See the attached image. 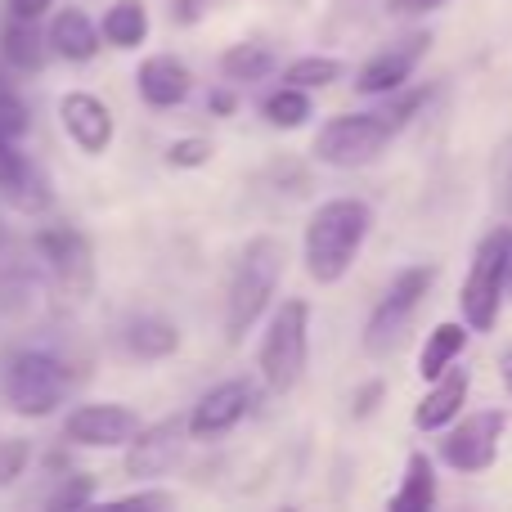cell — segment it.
Listing matches in <instances>:
<instances>
[{"instance_id":"cell-1","label":"cell","mask_w":512,"mask_h":512,"mask_svg":"<svg viewBox=\"0 0 512 512\" xmlns=\"http://www.w3.org/2000/svg\"><path fill=\"white\" fill-rule=\"evenodd\" d=\"M369 225H373V216L360 198H328V203H319L306 225V243H301L310 279L315 283L342 279L355 265V256H360V243H364V234H369Z\"/></svg>"},{"instance_id":"cell-2","label":"cell","mask_w":512,"mask_h":512,"mask_svg":"<svg viewBox=\"0 0 512 512\" xmlns=\"http://www.w3.org/2000/svg\"><path fill=\"white\" fill-rule=\"evenodd\" d=\"M283 261H288V252H283V243L274 234H261V239H252L243 248L239 265H234V279H230V310H225L230 342H239L256 319L265 315V306H270L274 288L283 279Z\"/></svg>"},{"instance_id":"cell-3","label":"cell","mask_w":512,"mask_h":512,"mask_svg":"<svg viewBox=\"0 0 512 512\" xmlns=\"http://www.w3.org/2000/svg\"><path fill=\"white\" fill-rule=\"evenodd\" d=\"M310 301H283L270 319V333L261 337V378L274 396H288L297 378L306 373L310 351Z\"/></svg>"},{"instance_id":"cell-4","label":"cell","mask_w":512,"mask_h":512,"mask_svg":"<svg viewBox=\"0 0 512 512\" xmlns=\"http://www.w3.org/2000/svg\"><path fill=\"white\" fill-rule=\"evenodd\" d=\"M0 387H5V400L14 414L45 418L68 396V369H63V360H54L50 351H18L14 360L5 364Z\"/></svg>"},{"instance_id":"cell-5","label":"cell","mask_w":512,"mask_h":512,"mask_svg":"<svg viewBox=\"0 0 512 512\" xmlns=\"http://www.w3.org/2000/svg\"><path fill=\"white\" fill-rule=\"evenodd\" d=\"M432 279H436L432 265H409V270H400L396 279L387 283V292L378 297V306H373V315H369V328H364V351L391 355L405 342V328H409V319L418 315V306H423Z\"/></svg>"},{"instance_id":"cell-6","label":"cell","mask_w":512,"mask_h":512,"mask_svg":"<svg viewBox=\"0 0 512 512\" xmlns=\"http://www.w3.org/2000/svg\"><path fill=\"white\" fill-rule=\"evenodd\" d=\"M400 126L387 113H342L315 135V158L328 167H364L391 144Z\"/></svg>"},{"instance_id":"cell-7","label":"cell","mask_w":512,"mask_h":512,"mask_svg":"<svg viewBox=\"0 0 512 512\" xmlns=\"http://www.w3.org/2000/svg\"><path fill=\"white\" fill-rule=\"evenodd\" d=\"M508 256H512V234L495 230L481 239L477 256H472V270L463 279V319L468 328L486 333L499 319V297H504V279H508Z\"/></svg>"},{"instance_id":"cell-8","label":"cell","mask_w":512,"mask_h":512,"mask_svg":"<svg viewBox=\"0 0 512 512\" xmlns=\"http://www.w3.org/2000/svg\"><path fill=\"white\" fill-rule=\"evenodd\" d=\"M499 436H504V414L499 409H481L454 423L441 441V459L454 472H486L499 454Z\"/></svg>"},{"instance_id":"cell-9","label":"cell","mask_w":512,"mask_h":512,"mask_svg":"<svg viewBox=\"0 0 512 512\" xmlns=\"http://www.w3.org/2000/svg\"><path fill=\"white\" fill-rule=\"evenodd\" d=\"M185 454V418H162L153 427H135L126 441V477L135 481H158Z\"/></svg>"},{"instance_id":"cell-10","label":"cell","mask_w":512,"mask_h":512,"mask_svg":"<svg viewBox=\"0 0 512 512\" xmlns=\"http://www.w3.org/2000/svg\"><path fill=\"white\" fill-rule=\"evenodd\" d=\"M135 427H140V418L126 405H81L63 423V441L86 445V450H117L135 436Z\"/></svg>"},{"instance_id":"cell-11","label":"cell","mask_w":512,"mask_h":512,"mask_svg":"<svg viewBox=\"0 0 512 512\" xmlns=\"http://www.w3.org/2000/svg\"><path fill=\"white\" fill-rule=\"evenodd\" d=\"M59 117L63 131L72 135L81 153H104L113 144V113H108L104 99L86 95V90H72V95L59 99Z\"/></svg>"},{"instance_id":"cell-12","label":"cell","mask_w":512,"mask_h":512,"mask_svg":"<svg viewBox=\"0 0 512 512\" xmlns=\"http://www.w3.org/2000/svg\"><path fill=\"white\" fill-rule=\"evenodd\" d=\"M0 198H9L18 212H45L50 207L45 176L27 162L18 140H0Z\"/></svg>"},{"instance_id":"cell-13","label":"cell","mask_w":512,"mask_h":512,"mask_svg":"<svg viewBox=\"0 0 512 512\" xmlns=\"http://www.w3.org/2000/svg\"><path fill=\"white\" fill-rule=\"evenodd\" d=\"M427 41H432V36H409V41L382 50L378 59H369L360 68V81H355V90H360V95H396V90L409 81L414 63L427 54Z\"/></svg>"},{"instance_id":"cell-14","label":"cell","mask_w":512,"mask_h":512,"mask_svg":"<svg viewBox=\"0 0 512 512\" xmlns=\"http://www.w3.org/2000/svg\"><path fill=\"white\" fill-rule=\"evenodd\" d=\"M248 409H252V382L248 378H234V382L212 387L203 400H198L189 427H194V436H221V432H230V427L239 423Z\"/></svg>"},{"instance_id":"cell-15","label":"cell","mask_w":512,"mask_h":512,"mask_svg":"<svg viewBox=\"0 0 512 512\" xmlns=\"http://www.w3.org/2000/svg\"><path fill=\"white\" fill-rule=\"evenodd\" d=\"M36 252L50 261V270L59 274L68 288H86L90 283V248L77 230L68 225H54V230H41L36 234Z\"/></svg>"},{"instance_id":"cell-16","label":"cell","mask_w":512,"mask_h":512,"mask_svg":"<svg viewBox=\"0 0 512 512\" xmlns=\"http://www.w3.org/2000/svg\"><path fill=\"white\" fill-rule=\"evenodd\" d=\"M135 81H140V99L153 108H176L189 99V86H194V77H189V68L180 59H171V54H153V59L140 63V72H135Z\"/></svg>"},{"instance_id":"cell-17","label":"cell","mask_w":512,"mask_h":512,"mask_svg":"<svg viewBox=\"0 0 512 512\" xmlns=\"http://www.w3.org/2000/svg\"><path fill=\"white\" fill-rule=\"evenodd\" d=\"M45 41H50V50L59 54V59L86 63V59H95V50H99V27L90 23L86 9H59L50 32H45Z\"/></svg>"},{"instance_id":"cell-18","label":"cell","mask_w":512,"mask_h":512,"mask_svg":"<svg viewBox=\"0 0 512 512\" xmlns=\"http://www.w3.org/2000/svg\"><path fill=\"white\" fill-rule=\"evenodd\" d=\"M463 396H468V373L450 364V369L436 378V387L423 396V405H418L414 423L423 427V432H441V427H450V418L463 409Z\"/></svg>"},{"instance_id":"cell-19","label":"cell","mask_w":512,"mask_h":512,"mask_svg":"<svg viewBox=\"0 0 512 512\" xmlns=\"http://www.w3.org/2000/svg\"><path fill=\"white\" fill-rule=\"evenodd\" d=\"M0 54H5V63L18 72H41L45 36L36 32V18H9V27L0 32Z\"/></svg>"},{"instance_id":"cell-20","label":"cell","mask_w":512,"mask_h":512,"mask_svg":"<svg viewBox=\"0 0 512 512\" xmlns=\"http://www.w3.org/2000/svg\"><path fill=\"white\" fill-rule=\"evenodd\" d=\"M463 346H468V328L463 324H436L432 337H427V346H423V355H418V373H423L427 382H436L463 355Z\"/></svg>"},{"instance_id":"cell-21","label":"cell","mask_w":512,"mask_h":512,"mask_svg":"<svg viewBox=\"0 0 512 512\" xmlns=\"http://www.w3.org/2000/svg\"><path fill=\"white\" fill-rule=\"evenodd\" d=\"M436 504V477H432V459L414 454L405 463V486L391 495V512H427Z\"/></svg>"},{"instance_id":"cell-22","label":"cell","mask_w":512,"mask_h":512,"mask_svg":"<svg viewBox=\"0 0 512 512\" xmlns=\"http://www.w3.org/2000/svg\"><path fill=\"white\" fill-rule=\"evenodd\" d=\"M126 346H131L140 360H162V355H171L180 346V333H176L171 319L144 315V319H135V324L126 328Z\"/></svg>"},{"instance_id":"cell-23","label":"cell","mask_w":512,"mask_h":512,"mask_svg":"<svg viewBox=\"0 0 512 512\" xmlns=\"http://www.w3.org/2000/svg\"><path fill=\"white\" fill-rule=\"evenodd\" d=\"M104 41L108 45H122V50H131V45H140L144 36H149V9H144V0H117L113 9L104 14Z\"/></svg>"},{"instance_id":"cell-24","label":"cell","mask_w":512,"mask_h":512,"mask_svg":"<svg viewBox=\"0 0 512 512\" xmlns=\"http://www.w3.org/2000/svg\"><path fill=\"white\" fill-rule=\"evenodd\" d=\"M221 72L230 81H265L274 72V50L261 41H243V45H234V50H225Z\"/></svg>"},{"instance_id":"cell-25","label":"cell","mask_w":512,"mask_h":512,"mask_svg":"<svg viewBox=\"0 0 512 512\" xmlns=\"http://www.w3.org/2000/svg\"><path fill=\"white\" fill-rule=\"evenodd\" d=\"M261 113H265V122H270V126L292 131V126H301L310 117V99H306V90H301V86H283V90H274V95L265 99Z\"/></svg>"},{"instance_id":"cell-26","label":"cell","mask_w":512,"mask_h":512,"mask_svg":"<svg viewBox=\"0 0 512 512\" xmlns=\"http://www.w3.org/2000/svg\"><path fill=\"white\" fill-rule=\"evenodd\" d=\"M342 77V63L337 59H297V63H288V72H283V81L288 86H301V90H310V86H333V81Z\"/></svg>"},{"instance_id":"cell-27","label":"cell","mask_w":512,"mask_h":512,"mask_svg":"<svg viewBox=\"0 0 512 512\" xmlns=\"http://www.w3.org/2000/svg\"><path fill=\"white\" fill-rule=\"evenodd\" d=\"M32 117H27V104L14 95V90H0V140H23Z\"/></svg>"},{"instance_id":"cell-28","label":"cell","mask_w":512,"mask_h":512,"mask_svg":"<svg viewBox=\"0 0 512 512\" xmlns=\"http://www.w3.org/2000/svg\"><path fill=\"white\" fill-rule=\"evenodd\" d=\"M27 459H32V445L23 436H5L0 441V486H14L27 472Z\"/></svg>"},{"instance_id":"cell-29","label":"cell","mask_w":512,"mask_h":512,"mask_svg":"<svg viewBox=\"0 0 512 512\" xmlns=\"http://www.w3.org/2000/svg\"><path fill=\"white\" fill-rule=\"evenodd\" d=\"M167 158H171V167H203L212 158V140H176Z\"/></svg>"},{"instance_id":"cell-30","label":"cell","mask_w":512,"mask_h":512,"mask_svg":"<svg viewBox=\"0 0 512 512\" xmlns=\"http://www.w3.org/2000/svg\"><path fill=\"white\" fill-rule=\"evenodd\" d=\"M90 495H95V481H90V477H72L68 486L50 499V508H81V504H90Z\"/></svg>"},{"instance_id":"cell-31","label":"cell","mask_w":512,"mask_h":512,"mask_svg":"<svg viewBox=\"0 0 512 512\" xmlns=\"http://www.w3.org/2000/svg\"><path fill=\"white\" fill-rule=\"evenodd\" d=\"M382 396H387V382H382V378L364 382L360 396H355V409H351V414H355V418H369V414H373V405H378Z\"/></svg>"},{"instance_id":"cell-32","label":"cell","mask_w":512,"mask_h":512,"mask_svg":"<svg viewBox=\"0 0 512 512\" xmlns=\"http://www.w3.org/2000/svg\"><path fill=\"white\" fill-rule=\"evenodd\" d=\"M176 504V495H167V490H149V495H122L113 499V508H171Z\"/></svg>"},{"instance_id":"cell-33","label":"cell","mask_w":512,"mask_h":512,"mask_svg":"<svg viewBox=\"0 0 512 512\" xmlns=\"http://www.w3.org/2000/svg\"><path fill=\"white\" fill-rule=\"evenodd\" d=\"M445 0H387V14L396 18H418V14H432V9H441Z\"/></svg>"},{"instance_id":"cell-34","label":"cell","mask_w":512,"mask_h":512,"mask_svg":"<svg viewBox=\"0 0 512 512\" xmlns=\"http://www.w3.org/2000/svg\"><path fill=\"white\" fill-rule=\"evenodd\" d=\"M9 5V18H41L50 9V0H5Z\"/></svg>"},{"instance_id":"cell-35","label":"cell","mask_w":512,"mask_h":512,"mask_svg":"<svg viewBox=\"0 0 512 512\" xmlns=\"http://www.w3.org/2000/svg\"><path fill=\"white\" fill-rule=\"evenodd\" d=\"M176 18L180 23H198L203 18V0H176Z\"/></svg>"},{"instance_id":"cell-36","label":"cell","mask_w":512,"mask_h":512,"mask_svg":"<svg viewBox=\"0 0 512 512\" xmlns=\"http://www.w3.org/2000/svg\"><path fill=\"white\" fill-rule=\"evenodd\" d=\"M499 369H504V387H508V396H512V342H508V351L499 355Z\"/></svg>"},{"instance_id":"cell-37","label":"cell","mask_w":512,"mask_h":512,"mask_svg":"<svg viewBox=\"0 0 512 512\" xmlns=\"http://www.w3.org/2000/svg\"><path fill=\"white\" fill-rule=\"evenodd\" d=\"M212 108H216V113H230V108H234V95H225V90H216V95H212Z\"/></svg>"},{"instance_id":"cell-38","label":"cell","mask_w":512,"mask_h":512,"mask_svg":"<svg viewBox=\"0 0 512 512\" xmlns=\"http://www.w3.org/2000/svg\"><path fill=\"white\" fill-rule=\"evenodd\" d=\"M508 274H512V256H508Z\"/></svg>"}]
</instances>
